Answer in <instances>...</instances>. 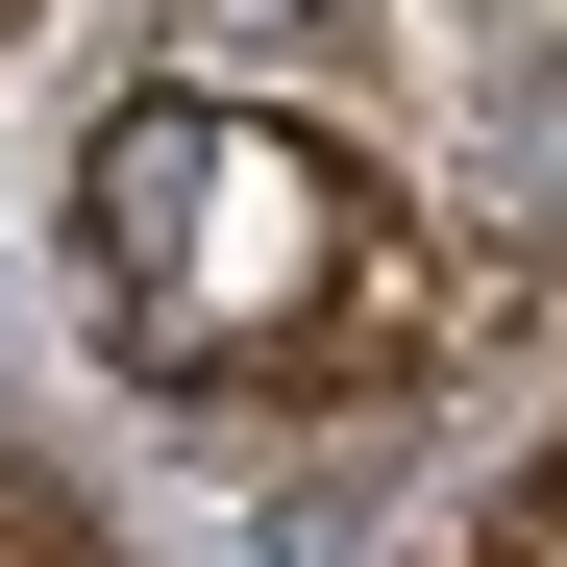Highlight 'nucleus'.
<instances>
[{"label": "nucleus", "mask_w": 567, "mask_h": 567, "mask_svg": "<svg viewBox=\"0 0 567 567\" xmlns=\"http://www.w3.org/2000/svg\"><path fill=\"white\" fill-rule=\"evenodd\" d=\"M198 25H223V50H321L346 0H198Z\"/></svg>", "instance_id": "obj_1"}, {"label": "nucleus", "mask_w": 567, "mask_h": 567, "mask_svg": "<svg viewBox=\"0 0 567 567\" xmlns=\"http://www.w3.org/2000/svg\"><path fill=\"white\" fill-rule=\"evenodd\" d=\"M0 567H100V543H74V518L25 494V468H0Z\"/></svg>", "instance_id": "obj_2"}]
</instances>
